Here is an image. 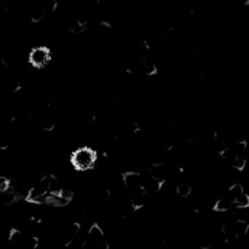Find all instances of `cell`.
<instances>
[{"label": "cell", "mask_w": 249, "mask_h": 249, "mask_svg": "<svg viewBox=\"0 0 249 249\" xmlns=\"http://www.w3.org/2000/svg\"><path fill=\"white\" fill-rule=\"evenodd\" d=\"M97 161V154L90 146H81L75 149L71 155V165L77 171H87L94 167Z\"/></svg>", "instance_id": "1"}, {"label": "cell", "mask_w": 249, "mask_h": 249, "mask_svg": "<svg viewBox=\"0 0 249 249\" xmlns=\"http://www.w3.org/2000/svg\"><path fill=\"white\" fill-rule=\"evenodd\" d=\"M222 155L231 167L242 171L245 168V164H247V142L241 141L235 145L228 146L222 152Z\"/></svg>", "instance_id": "2"}, {"label": "cell", "mask_w": 249, "mask_h": 249, "mask_svg": "<svg viewBox=\"0 0 249 249\" xmlns=\"http://www.w3.org/2000/svg\"><path fill=\"white\" fill-rule=\"evenodd\" d=\"M51 193V177L45 176L29 188L28 201L29 203H45Z\"/></svg>", "instance_id": "3"}, {"label": "cell", "mask_w": 249, "mask_h": 249, "mask_svg": "<svg viewBox=\"0 0 249 249\" xmlns=\"http://www.w3.org/2000/svg\"><path fill=\"white\" fill-rule=\"evenodd\" d=\"M10 244L13 249H36L39 245V239L23 231L13 229L10 232Z\"/></svg>", "instance_id": "4"}, {"label": "cell", "mask_w": 249, "mask_h": 249, "mask_svg": "<svg viewBox=\"0 0 249 249\" xmlns=\"http://www.w3.org/2000/svg\"><path fill=\"white\" fill-rule=\"evenodd\" d=\"M83 249H109V244L103 233V229L99 225H93L87 233L86 241L83 242Z\"/></svg>", "instance_id": "5"}, {"label": "cell", "mask_w": 249, "mask_h": 249, "mask_svg": "<svg viewBox=\"0 0 249 249\" xmlns=\"http://www.w3.org/2000/svg\"><path fill=\"white\" fill-rule=\"evenodd\" d=\"M249 225L241 219H231L222 226V232L228 239H238L248 233Z\"/></svg>", "instance_id": "6"}, {"label": "cell", "mask_w": 249, "mask_h": 249, "mask_svg": "<svg viewBox=\"0 0 249 249\" xmlns=\"http://www.w3.org/2000/svg\"><path fill=\"white\" fill-rule=\"evenodd\" d=\"M51 61V51L47 47H35L29 53V64L35 68H44Z\"/></svg>", "instance_id": "7"}, {"label": "cell", "mask_w": 249, "mask_h": 249, "mask_svg": "<svg viewBox=\"0 0 249 249\" xmlns=\"http://www.w3.org/2000/svg\"><path fill=\"white\" fill-rule=\"evenodd\" d=\"M233 206H235V204H233V198H232L229 194H226V196L220 197V198H219V200L214 203V210H216V212H220V213H223V212H228V210H231Z\"/></svg>", "instance_id": "8"}, {"label": "cell", "mask_w": 249, "mask_h": 249, "mask_svg": "<svg viewBox=\"0 0 249 249\" xmlns=\"http://www.w3.org/2000/svg\"><path fill=\"white\" fill-rule=\"evenodd\" d=\"M233 204L238 209H247L249 207V194H247L245 191L239 193L235 198H233Z\"/></svg>", "instance_id": "9"}, {"label": "cell", "mask_w": 249, "mask_h": 249, "mask_svg": "<svg viewBox=\"0 0 249 249\" xmlns=\"http://www.w3.org/2000/svg\"><path fill=\"white\" fill-rule=\"evenodd\" d=\"M177 194L180 197H188L191 194V187L188 186L187 183H181L177 186Z\"/></svg>", "instance_id": "10"}]
</instances>
